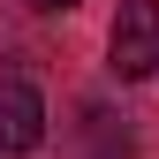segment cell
<instances>
[{
  "label": "cell",
  "mask_w": 159,
  "mask_h": 159,
  "mask_svg": "<svg viewBox=\"0 0 159 159\" xmlns=\"http://www.w3.org/2000/svg\"><path fill=\"white\" fill-rule=\"evenodd\" d=\"M106 61H114L121 84H144L159 68V0H121L114 38H106Z\"/></svg>",
  "instance_id": "cell-1"
},
{
  "label": "cell",
  "mask_w": 159,
  "mask_h": 159,
  "mask_svg": "<svg viewBox=\"0 0 159 159\" xmlns=\"http://www.w3.org/2000/svg\"><path fill=\"white\" fill-rule=\"evenodd\" d=\"M38 144H46V98L23 76H0V159L38 152Z\"/></svg>",
  "instance_id": "cell-2"
},
{
  "label": "cell",
  "mask_w": 159,
  "mask_h": 159,
  "mask_svg": "<svg viewBox=\"0 0 159 159\" xmlns=\"http://www.w3.org/2000/svg\"><path fill=\"white\" fill-rule=\"evenodd\" d=\"M30 8H38V15H68L76 0H30Z\"/></svg>",
  "instance_id": "cell-3"
}]
</instances>
